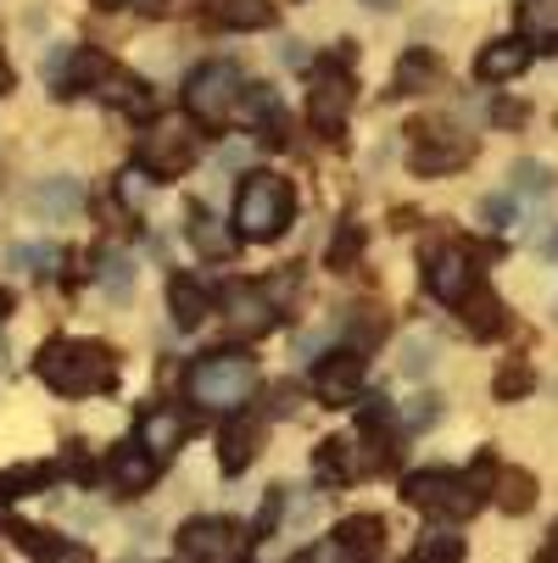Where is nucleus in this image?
Masks as SVG:
<instances>
[{
	"instance_id": "34",
	"label": "nucleus",
	"mask_w": 558,
	"mask_h": 563,
	"mask_svg": "<svg viewBox=\"0 0 558 563\" xmlns=\"http://www.w3.org/2000/svg\"><path fill=\"white\" fill-rule=\"evenodd\" d=\"M430 352H436L430 341H408V346H403V374H408V379H414V374H430Z\"/></svg>"
},
{
	"instance_id": "5",
	"label": "nucleus",
	"mask_w": 558,
	"mask_h": 563,
	"mask_svg": "<svg viewBox=\"0 0 558 563\" xmlns=\"http://www.w3.org/2000/svg\"><path fill=\"white\" fill-rule=\"evenodd\" d=\"M196 163V134H190V123L185 118H156L151 129H145V140H140V168L151 174V179H174V174H185Z\"/></svg>"
},
{
	"instance_id": "23",
	"label": "nucleus",
	"mask_w": 558,
	"mask_h": 563,
	"mask_svg": "<svg viewBox=\"0 0 558 563\" xmlns=\"http://www.w3.org/2000/svg\"><path fill=\"white\" fill-rule=\"evenodd\" d=\"M218 23L223 29H269L274 7L269 0H218Z\"/></svg>"
},
{
	"instance_id": "33",
	"label": "nucleus",
	"mask_w": 558,
	"mask_h": 563,
	"mask_svg": "<svg viewBox=\"0 0 558 563\" xmlns=\"http://www.w3.org/2000/svg\"><path fill=\"white\" fill-rule=\"evenodd\" d=\"M514 179H519V190H525V196H547V190H552V174H547L541 163H519V168H514Z\"/></svg>"
},
{
	"instance_id": "29",
	"label": "nucleus",
	"mask_w": 558,
	"mask_h": 563,
	"mask_svg": "<svg viewBox=\"0 0 558 563\" xmlns=\"http://www.w3.org/2000/svg\"><path fill=\"white\" fill-rule=\"evenodd\" d=\"M96 279H101V296H107V301H118V307L134 296V263H129V257H107Z\"/></svg>"
},
{
	"instance_id": "30",
	"label": "nucleus",
	"mask_w": 558,
	"mask_h": 563,
	"mask_svg": "<svg viewBox=\"0 0 558 563\" xmlns=\"http://www.w3.org/2000/svg\"><path fill=\"white\" fill-rule=\"evenodd\" d=\"M414 563H463V541L452 530H430V536H419Z\"/></svg>"
},
{
	"instance_id": "35",
	"label": "nucleus",
	"mask_w": 558,
	"mask_h": 563,
	"mask_svg": "<svg viewBox=\"0 0 558 563\" xmlns=\"http://www.w3.org/2000/svg\"><path fill=\"white\" fill-rule=\"evenodd\" d=\"M118 185H123V201H129V207H140V201L151 196V174H145V168H129Z\"/></svg>"
},
{
	"instance_id": "36",
	"label": "nucleus",
	"mask_w": 558,
	"mask_h": 563,
	"mask_svg": "<svg viewBox=\"0 0 558 563\" xmlns=\"http://www.w3.org/2000/svg\"><path fill=\"white\" fill-rule=\"evenodd\" d=\"M430 73H436V62L419 51V56H408V62H403V73H396V85H425Z\"/></svg>"
},
{
	"instance_id": "3",
	"label": "nucleus",
	"mask_w": 558,
	"mask_h": 563,
	"mask_svg": "<svg viewBox=\"0 0 558 563\" xmlns=\"http://www.w3.org/2000/svg\"><path fill=\"white\" fill-rule=\"evenodd\" d=\"M291 212H296V196H291V185L274 179V174H252V179L241 185V196H234V229H241L247 240H274V234H285Z\"/></svg>"
},
{
	"instance_id": "28",
	"label": "nucleus",
	"mask_w": 558,
	"mask_h": 563,
	"mask_svg": "<svg viewBox=\"0 0 558 563\" xmlns=\"http://www.w3.org/2000/svg\"><path fill=\"white\" fill-rule=\"evenodd\" d=\"M458 163H469V145L463 140H447L441 151L436 145H414V168L419 174H441V168H458Z\"/></svg>"
},
{
	"instance_id": "20",
	"label": "nucleus",
	"mask_w": 558,
	"mask_h": 563,
	"mask_svg": "<svg viewBox=\"0 0 558 563\" xmlns=\"http://www.w3.org/2000/svg\"><path fill=\"white\" fill-rule=\"evenodd\" d=\"M463 312H469V330L481 335V341H486V335H503V330H508V307H503L497 296H486V290H474V296L463 301Z\"/></svg>"
},
{
	"instance_id": "12",
	"label": "nucleus",
	"mask_w": 558,
	"mask_h": 563,
	"mask_svg": "<svg viewBox=\"0 0 558 563\" xmlns=\"http://www.w3.org/2000/svg\"><path fill=\"white\" fill-rule=\"evenodd\" d=\"M185 435H190V419L174 413V408H151V413L140 419V446H145L156 463L174 457V452L185 446Z\"/></svg>"
},
{
	"instance_id": "15",
	"label": "nucleus",
	"mask_w": 558,
	"mask_h": 563,
	"mask_svg": "<svg viewBox=\"0 0 558 563\" xmlns=\"http://www.w3.org/2000/svg\"><path fill=\"white\" fill-rule=\"evenodd\" d=\"M96 96H101V101H112V107H123V112H145V107H151V90L140 85L134 73H118V67H107V73H101Z\"/></svg>"
},
{
	"instance_id": "32",
	"label": "nucleus",
	"mask_w": 558,
	"mask_h": 563,
	"mask_svg": "<svg viewBox=\"0 0 558 563\" xmlns=\"http://www.w3.org/2000/svg\"><path fill=\"white\" fill-rule=\"evenodd\" d=\"M358 246H363V229H358V223H347V229H341V240L330 246V268H347V263L358 257Z\"/></svg>"
},
{
	"instance_id": "40",
	"label": "nucleus",
	"mask_w": 558,
	"mask_h": 563,
	"mask_svg": "<svg viewBox=\"0 0 558 563\" xmlns=\"http://www.w3.org/2000/svg\"><path fill=\"white\" fill-rule=\"evenodd\" d=\"M129 7H145L151 12V7H163V0H129Z\"/></svg>"
},
{
	"instance_id": "9",
	"label": "nucleus",
	"mask_w": 558,
	"mask_h": 563,
	"mask_svg": "<svg viewBox=\"0 0 558 563\" xmlns=\"http://www.w3.org/2000/svg\"><path fill=\"white\" fill-rule=\"evenodd\" d=\"M430 296H436V301H447V307H463V301L474 296L469 252L447 246V252H436V257H430Z\"/></svg>"
},
{
	"instance_id": "41",
	"label": "nucleus",
	"mask_w": 558,
	"mask_h": 563,
	"mask_svg": "<svg viewBox=\"0 0 558 563\" xmlns=\"http://www.w3.org/2000/svg\"><path fill=\"white\" fill-rule=\"evenodd\" d=\"M7 307H12V301H7V290H0V318H7Z\"/></svg>"
},
{
	"instance_id": "42",
	"label": "nucleus",
	"mask_w": 558,
	"mask_h": 563,
	"mask_svg": "<svg viewBox=\"0 0 558 563\" xmlns=\"http://www.w3.org/2000/svg\"><path fill=\"white\" fill-rule=\"evenodd\" d=\"M374 7H391V0H374Z\"/></svg>"
},
{
	"instance_id": "39",
	"label": "nucleus",
	"mask_w": 558,
	"mask_h": 563,
	"mask_svg": "<svg viewBox=\"0 0 558 563\" xmlns=\"http://www.w3.org/2000/svg\"><path fill=\"white\" fill-rule=\"evenodd\" d=\"M541 563H558V530H552V547L541 552Z\"/></svg>"
},
{
	"instance_id": "37",
	"label": "nucleus",
	"mask_w": 558,
	"mask_h": 563,
	"mask_svg": "<svg viewBox=\"0 0 558 563\" xmlns=\"http://www.w3.org/2000/svg\"><path fill=\"white\" fill-rule=\"evenodd\" d=\"M385 419H391V401L385 396H369L363 401V430H385Z\"/></svg>"
},
{
	"instance_id": "27",
	"label": "nucleus",
	"mask_w": 558,
	"mask_h": 563,
	"mask_svg": "<svg viewBox=\"0 0 558 563\" xmlns=\"http://www.w3.org/2000/svg\"><path fill=\"white\" fill-rule=\"evenodd\" d=\"M519 23H525V34H530V40H547V45H558V0H525Z\"/></svg>"
},
{
	"instance_id": "6",
	"label": "nucleus",
	"mask_w": 558,
	"mask_h": 563,
	"mask_svg": "<svg viewBox=\"0 0 558 563\" xmlns=\"http://www.w3.org/2000/svg\"><path fill=\"white\" fill-rule=\"evenodd\" d=\"M185 107L201 118V123H223L234 107H241V67L234 62H207L190 73L185 85Z\"/></svg>"
},
{
	"instance_id": "10",
	"label": "nucleus",
	"mask_w": 558,
	"mask_h": 563,
	"mask_svg": "<svg viewBox=\"0 0 558 563\" xmlns=\"http://www.w3.org/2000/svg\"><path fill=\"white\" fill-rule=\"evenodd\" d=\"M223 307H229V324L241 330V335H269L274 330V296L269 290H252V285H234L229 296H223Z\"/></svg>"
},
{
	"instance_id": "22",
	"label": "nucleus",
	"mask_w": 558,
	"mask_h": 563,
	"mask_svg": "<svg viewBox=\"0 0 558 563\" xmlns=\"http://www.w3.org/2000/svg\"><path fill=\"white\" fill-rule=\"evenodd\" d=\"M190 246H196L201 257H229V252H234V234H223V223L196 207V212H190Z\"/></svg>"
},
{
	"instance_id": "21",
	"label": "nucleus",
	"mask_w": 558,
	"mask_h": 563,
	"mask_svg": "<svg viewBox=\"0 0 558 563\" xmlns=\"http://www.w3.org/2000/svg\"><path fill=\"white\" fill-rule=\"evenodd\" d=\"M168 307H174V324H179V330H196L201 318H207V296H201L185 274L168 279Z\"/></svg>"
},
{
	"instance_id": "31",
	"label": "nucleus",
	"mask_w": 558,
	"mask_h": 563,
	"mask_svg": "<svg viewBox=\"0 0 558 563\" xmlns=\"http://www.w3.org/2000/svg\"><path fill=\"white\" fill-rule=\"evenodd\" d=\"M530 385H536V374H530L525 363H514V368H503V374H497V385H492V390H497L503 401H514V396H525Z\"/></svg>"
},
{
	"instance_id": "4",
	"label": "nucleus",
	"mask_w": 558,
	"mask_h": 563,
	"mask_svg": "<svg viewBox=\"0 0 558 563\" xmlns=\"http://www.w3.org/2000/svg\"><path fill=\"white\" fill-rule=\"evenodd\" d=\"M403 497L425 514H447V519H469L474 508H481V497H474L469 479H458L452 468H419L403 479Z\"/></svg>"
},
{
	"instance_id": "25",
	"label": "nucleus",
	"mask_w": 558,
	"mask_h": 563,
	"mask_svg": "<svg viewBox=\"0 0 558 563\" xmlns=\"http://www.w3.org/2000/svg\"><path fill=\"white\" fill-rule=\"evenodd\" d=\"M497 503H503L508 514H530V503H536V479H530L525 468H497Z\"/></svg>"
},
{
	"instance_id": "2",
	"label": "nucleus",
	"mask_w": 558,
	"mask_h": 563,
	"mask_svg": "<svg viewBox=\"0 0 558 563\" xmlns=\"http://www.w3.org/2000/svg\"><path fill=\"white\" fill-rule=\"evenodd\" d=\"M252 390H258V363L247 352H207L190 368V401H201V408H212V413L247 408Z\"/></svg>"
},
{
	"instance_id": "14",
	"label": "nucleus",
	"mask_w": 558,
	"mask_h": 563,
	"mask_svg": "<svg viewBox=\"0 0 558 563\" xmlns=\"http://www.w3.org/2000/svg\"><path fill=\"white\" fill-rule=\"evenodd\" d=\"M330 541H336V558H341V563H358V558H369V552L380 547V519H374V514L341 519Z\"/></svg>"
},
{
	"instance_id": "18",
	"label": "nucleus",
	"mask_w": 558,
	"mask_h": 563,
	"mask_svg": "<svg viewBox=\"0 0 558 563\" xmlns=\"http://www.w3.org/2000/svg\"><path fill=\"white\" fill-rule=\"evenodd\" d=\"M358 468H363V457H358V446H352L347 435H336V441L318 446V479H330V486H341V479H352Z\"/></svg>"
},
{
	"instance_id": "16",
	"label": "nucleus",
	"mask_w": 558,
	"mask_h": 563,
	"mask_svg": "<svg viewBox=\"0 0 558 563\" xmlns=\"http://www.w3.org/2000/svg\"><path fill=\"white\" fill-rule=\"evenodd\" d=\"M530 67V45L525 40H492L481 51V78H514Z\"/></svg>"
},
{
	"instance_id": "1",
	"label": "nucleus",
	"mask_w": 558,
	"mask_h": 563,
	"mask_svg": "<svg viewBox=\"0 0 558 563\" xmlns=\"http://www.w3.org/2000/svg\"><path fill=\"white\" fill-rule=\"evenodd\" d=\"M40 379L62 396H90L118 379V363L101 341H51L40 352Z\"/></svg>"
},
{
	"instance_id": "8",
	"label": "nucleus",
	"mask_w": 558,
	"mask_h": 563,
	"mask_svg": "<svg viewBox=\"0 0 558 563\" xmlns=\"http://www.w3.org/2000/svg\"><path fill=\"white\" fill-rule=\"evenodd\" d=\"M313 390L325 396L330 408H352V401L363 396V357L358 352H330L313 368Z\"/></svg>"
},
{
	"instance_id": "26",
	"label": "nucleus",
	"mask_w": 558,
	"mask_h": 563,
	"mask_svg": "<svg viewBox=\"0 0 558 563\" xmlns=\"http://www.w3.org/2000/svg\"><path fill=\"white\" fill-rule=\"evenodd\" d=\"M18 536H23V547H29L34 558H45V563H90V552L73 547V541H56V536H40V530H18Z\"/></svg>"
},
{
	"instance_id": "38",
	"label": "nucleus",
	"mask_w": 558,
	"mask_h": 563,
	"mask_svg": "<svg viewBox=\"0 0 558 563\" xmlns=\"http://www.w3.org/2000/svg\"><path fill=\"white\" fill-rule=\"evenodd\" d=\"M486 218L508 229V223H514V201H508V196H492V201H486Z\"/></svg>"
},
{
	"instance_id": "13",
	"label": "nucleus",
	"mask_w": 558,
	"mask_h": 563,
	"mask_svg": "<svg viewBox=\"0 0 558 563\" xmlns=\"http://www.w3.org/2000/svg\"><path fill=\"white\" fill-rule=\"evenodd\" d=\"M347 107H352V85H347V73H325V78H318V90H313V123L325 129V134H341Z\"/></svg>"
},
{
	"instance_id": "19",
	"label": "nucleus",
	"mask_w": 558,
	"mask_h": 563,
	"mask_svg": "<svg viewBox=\"0 0 558 563\" xmlns=\"http://www.w3.org/2000/svg\"><path fill=\"white\" fill-rule=\"evenodd\" d=\"M151 474H156V457H151L145 446H118V452H112V479H118L123 492L151 486Z\"/></svg>"
},
{
	"instance_id": "11",
	"label": "nucleus",
	"mask_w": 558,
	"mask_h": 563,
	"mask_svg": "<svg viewBox=\"0 0 558 563\" xmlns=\"http://www.w3.org/2000/svg\"><path fill=\"white\" fill-rule=\"evenodd\" d=\"M78 207H85V185H78L73 174L34 179V190H29V212L34 218H73Z\"/></svg>"
},
{
	"instance_id": "7",
	"label": "nucleus",
	"mask_w": 558,
	"mask_h": 563,
	"mask_svg": "<svg viewBox=\"0 0 558 563\" xmlns=\"http://www.w3.org/2000/svg\"><path fill=\"white\" fill-rule=\"evenodd\" d=\"M179 558L185 563H234L241 558V530H234L229 519H190L179 530Z\"/></svg>"
},
{
	"instance_id": "17",
	"label": "nucleus",
	"mask_w": 558,
	"mask_h": 563,
	"mask_svg": "<svg viewBox=\"0 0 558 563\" xmlns=\"http://www.w3.org/2000/svg\"><path fill=\"white\" fill-rule=\"evenodd\" d=\"M234 118H241L247 129H285V112H280V96L269 85H252L241 96V107H234Z\"/></svg>"
},
{
	"instance_id": "24",
	"label": "nucleus",
	"mask_w": 558,
	"mask_h": 563,
	"mask_svg": "<svg viewBox=\"0 0 558 563\" xmlns=\"http://www.w3.org/2000/svg\"><path fill=\"white\" fill-rule=\"evenodd\" d=\"M252 457H258V424H241V430H229V435L218 441V463H223V474H241Z\"/></svg>"
}]
</instances>
